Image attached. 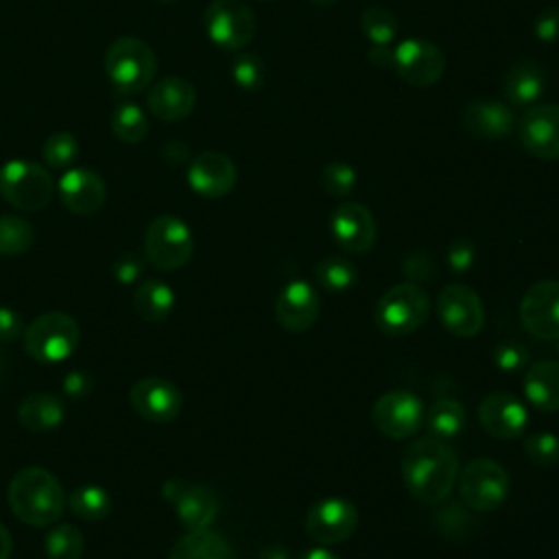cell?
Instances as JSON below:
<instances>
[{
  "instance_id": "1",
  "label": "cell",
  "mask_w": 559,
  "mask_h": 559,
  "mask_svg": "<svg viewBox=\"0 0 559 559\" xmlns=\"http://www.w3.org/2000/svg\"><path fill=\"white\" fill-rule=\"evenodd\" d=\"M459 476L454 450L432 435L415 439L402 452V480L411 498L421 504L443 502Z\"/></svg>"
},
{
  "instance_id": "2",
  "label": "cell",
  "mask_w": 559,
  "mask_h": 559,
  "mask_svg": "<svg viewBox=\"0 0 559 559\" xmlns=\"http://www.w3.org/2000/svg\"><path fill=\"white\" fill-rule=\"evenodd\" d=\"M7 500L17 520L39 528L52 526L68 504V496L57 476L35 465L20 469L11 478Z\"/></svg>"
},
{
  "instance_id": "3",
  "label": "cell",
  "mask_w": 559,
  "mask_h": 559,
  "mask_svg": "<svg viewBox=\"0 0 559 559\" xmlns=\"http://www.w3.org/2000/svg\"><path fill=\"white\" fill-rule=\"evenodd\" d=\"M105 74L109 83L122 94H138L146 90L157 72V57L153 48L133 35H122L105 50Z\"/></svg>"
},
{
  "instance_id": "4",
  "label": "cell",
  "mask_w": 559,
  "mask_h": 559,
  "mask_svg": "<svg viewBox=\"0 0 559 559\" xmlns=\"http://www.w3.org/2000/svg\"><path fill=\"white\" fill-rule=\"evenodd\" d=\"M430 314V297L417 282L391 286L376 304L373 319L382 334L404 336L419 330Z\"/></svg>"
},
{
  "instance_id": "5",
  "label": "cell",
  "mask_w": 559,
  "mask_h": 559,
  "mask_svg": "<svg viewBox=\"0 0 559 559\" xmlns=\"http://www.w3.org/2000/svg\"><path fill=\"white\" fill-rule=\"evenodd\" d=\"M55 194L50 173L28 159H9L0 166V197L22 212L44 210Z\"/></svg>"
},
{
  "instance_id": "6",
  "label": "cell",
  "mask_w": 559,
  "mask_h": 559,
  "mask_svg": "<svg viewBox=\"0 0 559 559\" xmlns=\"http://www.w3.org/2000/svg\"><path fill=\"white\" fill-rule=\"evenodd\" d=\"M22 336L31 358L39 362H61L74 354L81 330L74 317L52 310L35 317Z\"/></svg>"
},
{
  "instance_id": "7",
  "label": "cell",
  "mask_w": 559,
  "mask_h": 559,
  "mask_svg": "<svg viewBox=\"0 0 559 559\" xmlns=\"http://www.w3.org/2000/svg\"><path fill=\"white\" fill-rule=\"evenodd\" d=\"M194 251V236L186 221L175 214L153 218L144 231V255L162 271H177L188 264Z\"/></svg>"
},
{
  "instance_id": "8",
  "label": "cell",
  "mask_w": 559,
  "mask_h": 559,
  "mask_svg": "<svg viewBox=\"0 0 559 559\" xmlns=\"http://www.w3.org/2000/svg\"><path fill=\"white\" fill-rule=\"evenodd\" d=\"M459 496L474 511H493L509 496V474L493 459H472L461 472Z\"/></svg>"
},
{
  "instance_id": "9",
  "label": "cell",
  "mask_w": 559,
  "mask_h": 559,
  "mask_svg": "<svg viewBox=\"0 0 559 559\" xmlns=\"http://www.w3.org/2000/svg\"><path fill=\"white\" fill-rule=\"evenodd\" d=\"M203 24L207 37L223 50H240L255 35V15L242 0H212Z\"/></svg>"
},
{
  "instance_id": "10",
  "label": "cell",
  "mask_w": 559,
  "mask_h": 559,
  "mask_svg": "<svg viewBox=\"0 0 559 559\" xmlns=\"http://www.w3.org/2000/svg\"><path fill=\"white\" fill-rule=\"evenodd\" d=\"M358 526V509L347 498L328 496L310 507L304 520L306 535L321 544L332 546L352 537Z\"/></svg>"
},
{
  "instance_id": "11",
  "label": "cell",
  "mask_w": 559,
  "mask_h": 559,
  "mask_svg": "<svg viewBox=\"0 0 559 559\" xmlns=\"http://www.w3.org/2000/svg\"><path fill=\"white\" fill-rule=\"evenodd\" d=\"M424 417L426 408L421 400L404 389L382 393L371 408L373 426L391 439L413 437L424 426Z\"/></svg>"
},
{
  "instance_id": "12",
  "label": "cell",
  "mask_w": 559,
  "mask_h": 559,
  "mask_svg": "<svg viewBox=\"0 0 559 559\" xmlns=\"http://www.w3.org/2000/svg\"><path fill=\"white\" fill-rule=\"evenodd\" d=\"M437 312L441 325L459 338L476 336L485 323L483 299L465 284H448L439 293Z\"/></svg>"
},
{
  "instance_id": "13",
  "label": "cell",
  "mask_w": 559,
  "mask_h": 559,
  "mask_svg": "<svg viewBox=\"0 0 559 559\" xmlns=\"http://www.w3.org/2000/svg\"><path fill=\"white\" fill-rule=\"evenodd\" d=\"M520 319L539 341H559V280L533 284L520 301Z\"/></svg>"
},
{
  "instance_id": "14",
  "label": "cell",
  "mask_w": 559,
  "mask_h": 559,
  "mask_svg": "<svg viewBox=\"0 0 559 559\" xmlns=\"http://www.w3.org/2000/svg\"><path fill=\"white\" fill-rule=\"evenodd\" d=\"M393 66L408 85L428 87L441 79L445 70V57L432 41L413 37L395 46Z\"/></svg>"
},
{
  "instance_id": "15",
  "label": "cell",
  "mask_w": 559,
  "mask_h": 559,
  "mask_svg": "<svg viewBox=\"0 0 559 559\" xmlns=\"http://www.w3.org/2000/svg\"><path fill=\"white\" fill-rule=\"evenodd\" d=\"M162 493L173 504L179 522L188 531L210 528V524L216 520L218 500L214 491L203 485H190L181 478H170L166 480Z\"/></svg>"
},
{
  "instance_id": "16",
  "label": "cell",
  "mask_w": 559,
  "mask_h": 559,
  "mask_svg": "<svg viewBox=\"0 0 559 559\" xmlns=\"http://www.w3.org/2000/svg\"><path fill=\"white\" fill-rule=\"evenodd\" d=\"M330 231L334 242L347 253H367L378 238L373 214L358 201H345L336 205L330 218Z\"/></svg>"
},
{
  "instance_id": "17",
  "label": "cell",
  "mask_w": 559,
  "mask_h": 559,
  "mask_svg": "<svg viewBox=\"0 0 559 559\" xmlns=\"http://www.w3.org/2000/svg\"><path fill=\"white\" fill-rule=\"evenodd\" d=\"M129 402L140 417L155 424L173 421L183 406L181 391L170 380L159 376L138 380L129 391Z\"/></svg>"
},
{
  "instance_id": "18",
  "label": "cell",
  "mask_w": 559,
  "mask_h": 559,
  "mask_svg": "<svg viewBox=\"0 0 559 559\" xmlns=\"http://www.w3.org/2000/svg\"><path fill=\"white\" fill-rule=\"evenodd\" d=\"M522 146L539 159H559V105H533L518 122Z\"/></svg>"
},
{
  "instance_id": "19",
  "label": "cell",
  "mask_w": 559,
  "mask_h": 559,
  "mask_svg": "<svg viewBox=\"0 0 559 559\" xmlns=\"http://www.w3.org/2000/svg\"><path fill=\"white\" fill-rule=\"evenodd\" d=\"M478 419L487 435L496 439H515L528 424V411L509 391H491L478 404Z\"/></svg>"
},
{
  "instance_id": "20",
  "label": "cell",
  "mask_w": 559,
  "mask_h": 559,
  "mask_svg": "<svg viewBox=\"0 0 559 559\" xmlns=\"http://www.w3.org/2000/svg\"><path fill=\"white\" fill-rule=\"evenodd\" d=\"M321 312V299L312 284L306 280L288 282L275 299V319L286 332L310 330Z\"/></svg>"
},
{
  "instance_id": "21",
  "label": "cell",
  "mask_w": 559,
  "mask_h": 559,
  "mask_svg": "<svg viewBox=\"0 0 559 559\" xmlns=\"http://www.w3.org/2000/svg\"><path fill=\"white\" fill-rule=\"evenodd\" d=\"M57 194L68 212L90 216L105 205L107 186L103 177L90 168H68L57 183Z\"/></svg>"
},
{
  "instance_id": "22",
  "label": "cell",
  "mask_w": 559,
  "mask_h": 559,
  "mask_svg": "<svg viewBox=\"0 0 559 559\" xmlns=\"http://www.w3.org/2000/svg\"><path fill=\"white\" fill-rule=\"evenodd\" d=\"M236 164L218 151L199 153L188 166V186L205 199H218L229 194L236 186Z\"/></svg>"
},
{
  "instance_id": "23",
  "label": "cell",
  "mask_w": 559,
  "mask_h": 559,
  "mask_svg": "<svg viewBox=\"0 0 559 559\" xmlns=\"http://www.w3.org/2000/svg\"><path fill=\"white\" fill-rule=\"evenodd\" d=\"M146 107L162 122L183 120L197 107V90L183 76H164L148 85Z\"/></svg>"
},
{
  "instance_id": "24",
  "label": "cell",
  "mask_w": 559,
  "mask_h": 559,
  "mask_svg": "<svg viewBox=\"0 0 559 559\" xmlns=\"http://www.w3.org/2000/svg\"><path fill=\"white\" fill-rule=\"evenodd\" d=\"M461 124L480 140H502L515 129V116L509 105L498 100H472L461 111Z\"/></svg>"
},
{
  "instance_id": "25",
  "label": "cell",
  "mask_w": 559,
  "mask_h": 559,
  "mask_svg": "<svg viewBox=\"0 0 559 559\" xmlns=\"http://www.w3.org/2000/svg\"><path fill=\"white\" fill-rule=\"evenodd\" d=\"M66 419L63 402L46 391L28 393L17 406V421L28 432H52Z\"/></svg>"
},
{
  "instance_id": "26",
  "label": "cell",
  "mask_w": 559,
  "mask_h": 559,
  "mask_svg": "<svg viewBox=\"0 0 559 559\" xmlns=\"http://www.w3.org/2000/svg\"><path fill=\"white\" fill-rule=\"evenodd\" d=\"M546 87V72L537 61H518L504 76L502 92L515 107H533Z\"/></svg>"
},
{
  "instance_id": "27",
  "label": "cell",
  "mask_w": 559,
  "mask_h": 559,
  "mask_svg": "<svg viewBox=\"0 0 559 559\" xmlns=\"http://www.w3.org/2000/svg\"><path fill=\"white\" fill-rule=\"evenodd\" d=\"M524 395L542 413L559 411V360H537L524 376Z\"/></svg>"
},
{
  "instance_id": "28",
  "label": "cell",
  "mask_w": 559,
  "mask_h": 559,
  "mask_svg": "<svg viewBox=\"0 0 559 559\" xmlns=\"http://www.w3.org/2000/svg\"><path fill=\"white\" fill-rule=\"evenodd\" d=\"M168 559H234V550L221 533L199 528L179 537Z\"/></svg>"
},
{
  "instance_id": "29",
  "label": "cell",
  "mask_w": 559,
  "mask_h": 559,
  "mask_svg": "<svg viewBox=\"0 0 559 559\" xmlns=\"http://www.w3.org/2000/svg\"><path fill=\"white\" fill-rule=\"evenodd\" d=\"M133 308H135V312L144 321L159 323V321H164L173 312V308H175V293L162 280H144L133 290Z\"/></svg>"
},
{
  "instance_id": "30",
  "label": "cell",
  "mask_w": 559,
  "mask_h": 559,
  "mask_svg": "<svg viewBox=\"0 0 559 559\" xmlns=\"http://www.w3.org/2000/svg\"><path fill=\"white\" fill-rule=\"evenodd\" d=\"M424 424L432 437L452 439L465 428V406L452 397H441L426 411Z\"/></svg>"
},
{
  "instance_id": "31",
  "label": "cell",
  "mask_w": 559,
  "mask_h": 559,
  "mask_svg": "<svg viewBox=\"0 0 559 559\" xmlns=\"http://www.w3.org/2000/svg\"><path fill=\"white\" fill-rule=\"evenodd\" d=\"M111 133L124 144H138L148 133L146 111L135 103H118L109 118Z\"/></svg>"
},
{
  "instance_id": "32",
  "label": "cell",
  "mask_w": 559,
  "mask_h": 559,
  "mask_svg": "<svg viewBox=\"0 0 559 559\" xmlns=\"http://www.w3.org/2000/svg\"><path fill=\"white\" fill-rule=\"evenodd\" d=\"M70 511L87 522H96L109 515L111 511V498L109 493L98 485H81L76 487L68 498Z\"/></svg>"
},
{
  "instance_id": "33",
  "label": "cell",
  "mask_w": 559,
  "mask_h": 559,
  "mask_svg": "<svg viewBox=\"0 0 559 559\" xmlns=\"http://www.w3.org/2000/svg\"><path fill=\"white\" fill-rule=\"evenodd\" d=\"M317 284L328 293H345L358 282V269L341 255H330L317 264Z\"/></svg>"
},
{
  "instance_id": "34",
  "label": "cell",
  "mask_w": 559,
  "mask_h": 559,
  "mask_svg": "<svg viewBox=\"0 0 559 559\" xmlns=\"http://www.w3.org/2000/svg\"><path fill=\"white\" fill-rule=\"evenodd\" d=\"M35 242L33 225L15 214L0 216V253L2 255H22Z\"/></svg>"
},
{
  "instance_id": "35",
  "label": "cell",
  "mask_w": 559,
  "mask_h": 559,
  "mask_svg": "<svg viewBox=\"0 0 559 559\" xmlns=\"http://www.w3.org/2000/svg\"><path fill=\"white\" fill-rule=\"evenodd\" d=\"M83 546V533L74 524H59L50 528L44 539L46 559H81Z\"/></svg>"
},
{
  "instance_id": "36",
  "label": "cell",
  "mask_w": 559,
  "mask_h": 559,
  "mask_svg": "<svg viewBox=\"0 0 559 559\" xmlns=\"http://www.w3.org/2000/svg\"><path fill=\"white\" fill-rule=\"evenodd\" d=\"M360 28L371 46H389L397 35V20L384 7H367L360 15Z\"/></svg>"
},
{
  "instance_id": "37",
  "label": "cell",
  "mask_w": 559,
  "mask_h": 559,
  "mask_svg": "<svg viewBox=\"0 0 559 559\" xmlns=\"http://www.w3.org/2000/svg\"><path fill=\"white\" fill-rule=\"evenodd\" d=\"M79 153H81L79 140L68 131H57V133L48 135L41 146L44 162L59 170L72 168V164L79 159Z\"/></svg>"
},
{
  "instance_id": "38",
  "label": "cell",
  "mask_w": 559,
  "mask_h": 559,
  "mask_svg": "<svg viewBox=\"0 0 559 559\" xmlns=\"http://www.w3.org/2000/svg\"><path fill=\"white\" fill-rule=\"evenodd\" d=\"M231 79L245 92H258L266 81V68L253 52H240L231 61Z\"/></svg>"
},
{
  "instance_id": "39",
  "label": "cell",
  "mask_w": 559,
  "mask_h": 559,
  "mask_svg": "<svg viewBox=\"0 0 559 559\" xmlns=\"http://www.w3.org/2000/svg\"><path fill=\"white\" fill-rule=\"evenodd\" d=\"M321 186L332 197H349L356 188V170L345 162H330L321 170Z\"/></svg>"
},
{
  "instance_id": "40",
  "label": "cell",
  "mask_w": 559,
  "mask_h": 559,
  "mask_svg": "<svg viewBox=\"0 0 559 559\" xmlns=\"http://www.w3.org/2000/svg\"><path fill=\"white\" fill-rule=\"evenodd\" d=\"M524 452L537 467H552L559 463V439L550 432H535L524 441Z\"/></svg>"
},
{
  "instance_id": "41",
  "label": "cell",
  "mask_w": 559,
  "mask_h": 559,
  "mask_svg": "<svg viewBox=\"0 0 559 559\" xmlns=\"http://www.w3.org/2000/svg\"><path fill=\"white\" fill-rule=\"evenodd\" d=\"M493 360H496V367H500L502 371H520L528 362V352L524 345L515 341H507L496 347Z\"/></svg>"
},
{
  "instance_id": "42",
  "label": "cell",
  "mask_w": 559,
  "mask_h": 559,
  "mask_svg": "<svg viewBox=\"0 0 559 559\" xmlns=\"http://www.w3.org/2000/svg\"><path fill=\"white\" fill-rule=\"evenodd\" d=\"M476 251L469 240H454L448 247V264L454 273H465L474 264Z\"/></svg>"
},
{
  "instance_id": "43",
  "label": "cell",
  "mask_w": 559,
  "mask_h": 559,
  "mask_svg": "<svg viewBox=\"0 0 559 559\" xmlns=\"http://www.w3.org/2000/svg\"><path fill=\"white\" fill-rule=\"evenodd\" d=\"M535 37L539 41H557L559 39V9H544L533 22Z\"/></svg>"
},
{
  "instance_id": "44",
  "label": "cell",
  "mask_w": 559,
  "mask_h": 559,
  "mask_svg": "<svg viewBox=\"0 0 559 559\" xmlns=\"http://www.w3.org/2000/svg\"><path fill=\"white\" fill-rule=\"evenodd\" d=\"M22 334H24L22 317L9 306H0V341L11 343Z\"/></svg>"
},
{
  "instance_id": "45",
  "label": "cell",
  "mask_w": 559,
  "mask_h": 559,
  "mask_svg": "<svg viewBox=\"0 0 559 559\" xmlns=\"http://www.w3.org/2000/svg\"><path fill=\"white\" fill-rule=\"evenodd\" d=\"M142 273V260L135 253H122L114 264V277L122 284H133Z\"/></svg>"
},
{
  "instance_id": "46",
  "label": "cell",
  "mask_w": 559,
  "mask_h": 559,
  "mask_svg": "<svg viewBox=\"0 0 559 559\" xmlns=\"http://www.w3.org/2000/svg\"><path fill=\"white\" fill-rule=\"evenodd\" d=\"M63 393H68L70 397H85L92 389V380L87 373L83 371H70L66 378H63Z\"/></svg>"
},
{
  "instance_id": "47",
  "label": "cell",
  "mask_w": 559,
  "mask_h": 559,
  "mask_svg": "<svg viewBox=\"0 0 559 559\" xmlns=\"http://www.w3.org/2000/svg\"><path fill=\"white\" fill-rule=\"evenodd\" d=\"M164 159L170 164H181L188 159V146L179 140H173L164 146Z\"/></svg>"
},
{
  "instance_id": "48",
  "label": "cell",
  "mask_w": 559,
  "mask_h": 559,
  "mask_svg": "<svg viewBox=\"0 0 559 559\" xmlns=\"http://www.w3.org/2000/svg\"><path fill=\"white\" fill-rule=\"evenodd\" d=\"M369 63L378 68H386L393 63V50L389 46H371L369 50Z\"/></svg>"
},
{
  "instance_id": "49",
  "label": "cell",
  "mask_w": 559,
  "mask_h": 559,
  "mask_svg": "<svg viewBox=\"0 0 559 559\" xmlns=\"http://www.w3.org/2000/svg\"><path fill=\"white\" fill-rule=\"evenodd\" d=\"M299 559H341L338 555H334L332 550H328L325 546H314V548H308L299 555Z\"/></svg>"
},
{
  "instance_id": "50",
  "label": "cell",
  "mask_w": 559,
  "mask_h": 559,
  "mask_svg": "<svg viewBox=\"0 0 559 559\" xmlns=\"http://www.w3.org/2000/svg\"><path fill=\"white\" fill-rule=\"evenodd\" d=\"M11 548H13V539H11V533L9 528L0 522V559H9L11 555Z\"/></svg>"
},
{
  "instance_id": "51",
  "label": "cell",
  "mask_w": 559,
  "mask_h": 559,
  "mask_svg": "<svg viewBox=\"0 0 559 559\" xmlns=\"http://www.w3.org/2000/svg\"><path fill=\"white\" fill-rule=\"evenodd\" d=\"M310 4H319V7H330V4H334L336 0H308Z\"/></svg>"
},
{
  "instance_id": "52",
  "label": "cell",
  "mask_w": 559,
  "mask_h": 559,
  "mask_svg": "<svg viewBox=\"0 0 559 559\" xmlns=\"http://www.w3.org/2000/svg\"><path fill=\"white\" fill-rule=\"evenodd\" d=\"M157 2H175V0H157Z\"/></svg>"
},
{
  "instance_id": "53",
  "label": "cell",
  "mask_w": 559,
  "mask_h": 559,
  "mask_svg": "<svg viewBox=\"0 0 559 559\" xmlns=\"http://www.w3.org/2000/svg\"><path fill=\"white\" fill-rule=\"evenodd\" d=\"M0 369H2V358H0Z\"/></svg>"
}]
</instances>
